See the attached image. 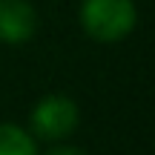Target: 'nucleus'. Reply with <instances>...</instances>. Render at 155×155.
Masks as SVG:
<instances>
[{"label":"nucleus","mask_w":155,"mask_h":155,"mask_svg":"<svg viewBox=\"0 0 155 155\" xmlns=\"http://www.w3.org/2000/svg\"><path fill=\"white\" fill-rule=\"evenodd\" d=\"M81 121V109L69 95H46L35 104L29 124L32 132L43 141H63L78 129Z\"/></svg>","instance_id":"2"},{"label":"nucleus","mask_w":155,"mask_h":155,"mask_svg":"<svg viewBox=\"0 0 155 155\" xmlns=\"http://www.w3.org/2000/svg\"><path fill=\"white\" fill-rule=\"evenodd\" d=\"M46 155H86V152L78 150V147H52Z\"/></svg>","instance_id":"5"},{"label":"nucleus","mask_w":155,"mask_h":155,"mask_svg":"<svg viewBox=\"0 0 155 155\" xmlns=\"http://www.w3.org/2000/svg\"><path fill=\"white\" fill-rule=\"evenodd\" d=\"M38 9L29 0H0V40L9 46H20L38 32Z\"/></svg>","instance_id":"3"},{"label":"nucleus","mask_w":155,"mask_h":155,"mask_svg":"<svg viewBox=\"0 0 155 155\" xmlns=\"http://www.w3.org/2000/svg\"><path fill=\"white\" fill-rule=\"evenodd\" d=\"M0 155H38L35 135L17 124H0Z\"/></svg>","instance_id":"4"},{"label":"nucleus","mask_w":155,"mask_h":155,"mask_svg":"<svg viewBox=\"0 0 155 155\" xmlns=\"http://www.w3.org/2000/svg\"><path fill=\"white\" fill-rule=\"evenodd\" d=\"M81 29L98 43H118L138 23L135 0H83L78 12Z\"/></svg>","instance_id":"1"}]
</instances>
